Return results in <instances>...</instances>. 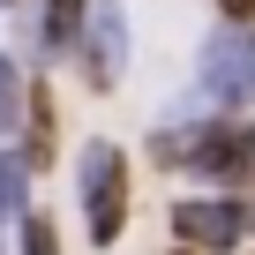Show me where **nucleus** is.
Masks as SVG:
<instances>
[{
    "label": "nucleus",
    "mask_w": 255,
    "mask_h": 255,
    "mask_svg": "<svg viewBox=\"0 0 255 255\" xmlns=\"http://www.w3.org/2000/svg\"><path fill=\"white\" fill-rule=\"evenodd\" d=\"M23 105H30V90H23V68L0 53V135H8V128H23Z\"/></svg>",
    "instance_id": "obj_8"
},
{
    "label": "nucleus",
    "mask_w": 255,
    "mask_h": 255,
    "mask_svg": "<svg viewBox=\"0 0 255 255\" xmlns=\"http://www.w3.org/2000/svg\"><path fill=\"white\" fill-rule=\"evenodd\" d=\"M23 158H30V173L53 165V90L45 83H30V105H23Z\"/></svg>",
    "instance_id": "obj_6"
},
{
    "label": "nucleus",
    "mask_w": 255,
    "mask_h": 255,
    "mask_svg": "<svg viewBox=\"0 0 255 255\" xmlns=\"http://www.w3.org/2000/svg\"><path fill=\"white\" fill-rule=\"evenodd\" d=\"M173 255H203V248H173Z\"/></svg>",
    "instance_id": "obj_12"
},
{
    "label": "nucleus",
    "mask_w": 255,
    "mask_h": 255,
    "mask_svg": "<svg viewBox=\"0 0 255 255\" xmlns=\"http://www.w3.org/2000/svg\"><path fill=\"white\" fill-rule=\"evenodd\" d=\"M0 8H15V0H0Z\"/></svg>",
    "instance_id": "obj_13"
},
{
    "label": "nucleus",
    "mask_w": 255,
    "mask_h": 255,
    "mask_svg": "<svg viewBox=\"0 0 255 255\" xmlns=\"http://www.w3.org/2000/svg\"><path fill=\"white\" fill-rule=\"evenodd\" d=\"M23 255H60V225L45 210H23Z\"/></svg>",
    "instance_id": "obj_9"
},
{
    "label": "nucleus",
    "mask_w": 255,
    "mask_h": 255,
    "mask_svg": "<svg viewBox=\"0 0 255 255\" xmlns=\"http://www.w3.org/2000/svg\"><path fill=\"white\" fill-rule=\"evenodd\" d=\"M218 23H255V0H218Z\"/></svg>",
    "instance_id": "obj_10"
},
{
    "label": "nucleus",
    "mask_w": 255,
    "mask_h": 255,
    "mask_svg": "<svg viewBox=\"0 0 255 255\" xmlns=\"http://www.w3.org/2000/svg\"><path fill=\"white\" fill-rule=\"evenodd\" d=\"M75 68H83V83L98 98L128 75V8H120V0H90L83 38H75Z\"/></svg>",
    "instance_id": "obj_4"
},
{
    "label": "nucleus",
    "mask_w": 255,
    "mask_h": 255,
    "mask_svg": "<svg viewBox=\"0 0 255 255\" xmlns=\"http://www.w3.org/2000/svg\"><path fill=\"white\" fill-rule=\"evenodd\" d=\"M75 203H83V225H90V248H113L128 233V150L90 135L83 158H75Z\"/></svg>",
    "instance_id": "obj_1"
},
{
    "label": "nucleus",
    "mask_w": 255,
    "mask_h": 255,
    "mask_svg": "<svg viewBox=\"0 0 255 255\" xmlns=\"http://www.w3.org/2000/svg\"><path fill=\"white\" fill-rule=\"evenodd\" d=\"M195 98L218 113L255 105V23H218L195 45Z\"/></svg>",
    "instance_id": "obj_2"
},
{
    "label": "nucleus",
    "mask_w": 255,
    "mask_h": 255,
    "mask_svg": "<svg viewBox=\"0 0 255 255\" xmlns=\"http://www.w3.org/2000/svg\"><path fill=\"white\" fill-rule=\"evenodd\" d=\"M173 240L180 248H203V255H233L248 240V203L203 188V195H180L173 203Z\"/></svg>",
    "instance_id": "obj_3"
},
{
    "label": "nucleus",
    "mask_w": 255,
    "mask_h": 255,
    "mask_svg": "<svg viewBox=\"0 0 255 255\" xmlns=\"http://www.w3.org/2000/svg\"><path fill=\"white\" fill-rule=\"evenodd\" d=\"M30 210V158L23 150H0V225Z\"/></svg>",
    "instance_id": "obj_7"
},
{
    "label": "nucleus",
    "mask_w": 255,
    "mask_h": 255,
    "mask_svg": "<svg viewBox=\"0 0 255 255\" xmlns=\"http://www.w3.org/2000/svg\"><path fill=\"white\" fill-rule=\"evenodd\" d=\"M83 15H90V0H38V60H60V53H75V38H83Z\"/></svg>",
    "instance_id": "obj_5"
},
{
    "label": "nucleus",
    "mask_w": 255,
    "mask_h": 255,
    "mask_svg": "<svg viewBox=\"0 0 255 255\" xmlns=\"http://www.w3.org/2000/svg\"><path fill=\"white\" fill-rule=\"evenodd\" d=\"M248 233H255V188H248Z\"/></svg>",
    "instance_id": "obj_11"
}]
</instances>
